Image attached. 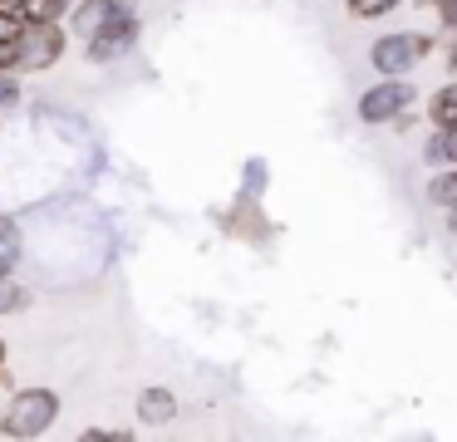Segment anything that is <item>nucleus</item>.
<instances>
[{"label": "nucleus", "mask_w": 457, "mask_h": 442, "mask_svg": "<svg viewBox=\"0 0 457 442\" xmlns=\"http://www.w3.org/2000/svg\"><path fill=\"white\" fill-rule=\"evenodd\" d=\"M443 153L447 163H457V128H443Z\"/></svg>", "instance_id": "4468645a"}, {"label": "nucleus", "mask_w": 457, "mask_h": 442, "mask_svg": "<svg viewBox=\"0 0 457 442\" xmlns=\"http://www.w3.org/2000/svg\"><path fill=\"white\" fill-rule=\"evenodd\" d=\"M447 74L457 79V35H447Z\"/></svg>", "instance_id": "2eb2a0df"}, {"label": "nucleus", "mask_w": 457, "mask_h": 442, "mask_svg": "<svg viewBox=\"0 0 457 442\" xmlns=\"http://www.w3.org/2000/svg\"><path fill=\"white\" fill-rule=\"evenodd\" d=\"M413 104H418L413 79H374V84L359 94L354 113H359V123L384 128V123H398L403 113H413Z\"/></svg>", "instance_id": "39448f33"}, {"label": "nucleus", "mask_w": 457, "mask_h": 442, "mask_svg": "<svg viewBox=\"0 0 457 442\" xmlns=\"http://www.w3.org/2000/svg\"><path fill=\"white\" fill-rule=\"evenodd\" d=\"M138 39H143V20H138V5L129 0L119 15H109L89 39H79V45H84V59H89V64H113V59H129L133 49H138Z\"/></svg>", "instance_id": "20e7f679"}, {"label": "nucleus", "mask_w": 457, "mask_h": 442, "mask_svg": "<svg viewBox=\"0 0 457 442\" xmlns=\"http://www.w3.org/2000/svg\"><path fill=\"white\" fill-rule=\"evenodd\" d=\"M398 5H403V0H345V10L354 20H384V15H394Z\"/></svg>", "instance_id": "9b49d317"}, {"label": "nucleus", "mask_w": 457, "mask_h": 442, "mask_svg": "<svg viewBox=\"0 0 457 442\" xmlns=\"http://www.w3.org/2000/svg\"><path fill=\"white\" fill-rule=\"evenodd\" d=\"M423 196L433 206H457V163L433 167V172H428V182H423Z\"/></svg>", "instance_id": "0eeeda50"}, {"label": "nucleus", "mask_w": 457, "mask_h": 442, "mask_svg": "<svg viewBox=\"0 0 457 442\" xmlns=\"http://www.w3.org/2000/svg\"><path fill=\"white\" fill-rule=\"evenodd\" d=\"M433 49H437L433 29H388L369 45V69L378 79H413V69L428 64Z\"/></svg>", "instance_id": "7ed1b4c3"}, {"label": "nucleus", "mask_w": 457, "mask_h": 442, "mask_svg": "<svg viewBox=\"0 0 457 442\" xmlns=\"http://www.w3.org/2000/svg\"><path fill=\"white\" fill-rule=\"evenodd\" d=\"M428 128H457V79H447V84L428 98Z\"/></svg>", "instance_id": "6e6552de"}, {"label": "nucleus", "mask_w": 457, "mask_h": 442, "mask_svg": "<svg viewBox=\"0 0 457 442\" xmlns=\"http://www.w3.org/2000/svg\"><path fill=\"white\" fill-rule=\"evenodd\" d=\"M5 359H11V349H5V339H0V373H5Z\"/></svg>", "instance_id": "f3484780"}, {"label": "nucleus", "mask_w": 457, "mask_h": 442, "mask_svg": "<svg viewBox=\"0 0 457 442\" xmlns=\"http://www.w3.org/2000/svg\"><path fill=\"white\" fill-rule=\"evenodd\" d=\"M443 212H447V231L457 236V206H443Z\"/></svg>", "instance_id": "dca6fc26"}, {"label": "nucleus", "mask_w": 457, "mask_h": 442, "mask_svg": "<svg viewBox=\"0 0 457 442\" xmlns=\"http://www.w3.org/2000/svg\"><path fill=\"white\" fill-rule=\"evenodd\" d=\"M60 393L45 388V383H25V388H11L5 393V403H0V438L11 442H35L45 438V432L60 428Z\"/></svg>", "instance_id": "f257e3e1"}, {"label": "nucleus", "mask_w": 457, "mask_h": 442, "mask_svg": "<svg viewBox=\"0 0 457 442\" xmlns=\"http://www.w3.org/2000/svg\"><path fill=\"white\" fill-rule=\"evenodd\" d=\"M64 49H70V29H64V20H25L21 35L11 39V69L21 79L50 74V69L64 59Z\"/></svg>", "instance_id": "f03ea898"}, {"label": "nucleus", "mask_w": 457, "mask_h": 442, "mask_svg": "<svg viewBox=\"0 0 457 442\" xmlns=\"http://www.w3.org/2000/svg\"><path fill=\"white\" fill-rule=\"evenodd\" d=\"M270 187V163L266 157H246V167H241V192L237 196H251V202H261Z\"/></svg>", "instance_id": "1a4fd4ad"}, {"label": "nucleus", "mask_w": 457, "mask_h": 442, "mask_svg": "<svg viewBox=\"0 0 457 442\" xmlns=\"http://www.w3.org/2000/svg\"><path fill=\"white\" fill-rule=\"evenodd\" d=\"M133 413H138L143 428L162 432V428H172V422H178L182 403H178V393H172L168 383H148V388L138 393V403H133Z\"/></svg>", "instance_id": "423d86ee"}, {"label": "nucleus", "mask_w": 457, "mask_h": 442, "mask_svg": "<svg viewBox=\"0 0 457 442\" xmlns=\"http://www.w3.org/2000/svg\"><path fill=\"white\" fill-rule=\"evenodd\" d=\"M74 0H21V15L25 20H64Z\"/></svg>", "instance_id": "f8f14e48"}, {"label": "nucleus", "mask_w": 457, "mask_h": 442, "mask_svg": "<svg viewBox=\"0 0 457 442\" xmlns=\"http://www.w3.org/2000/svg\"><path fill=\"white\" fill-rule=\"evenodd\" d=\"M25 304H30V290H25L21 271H11V275H0V314H21Z\"/></svg>", "instance_id": "9d476101"}, {"label": "nucleus", "mask_w": 457, "mask_h": 442, "mask_svg": "<svg viewBox=\"0 0 457 442\" xmlns=\"http://www.w3.org/2000/svg\"><path fill=\"white\" fill-rule=\"evenodd\" d=\"M21 25H25L21 15H11V10H0V45H11V39L21 35Z\"/></svg>", "instance_id": "ddd939ff"}]
</instances>
